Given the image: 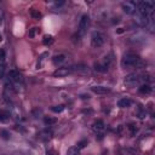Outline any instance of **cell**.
Wrapping results in <instances>:
<instances>
[{"label":"cell","mask_w":155,"mask_h":155,"mask_svg":"<svg viewBox=\"0 0 155 155\" xmlns=\"http://www.w3.org/2000/svg\"><path fill=\"white\" fill-rule=\"evenodd\" d=\"M44 121H45V124H46V125H48V126H50V125H52V124H56V121H57V120H56L54 117H48V116H46V117L44 119Z\"/></svg>","instance_id":"2e32d148"},{"label":"cell","mask_w":155,"mask_h":155,"mask_svg":"<svg viewBox=\"0 0 155 155\" xmlns=\"http://www.w3.org/2000/svg\"><path fill=\"white\" fill-rule=\"evenodd\" d=\"M0 40H1V36H0Z\"/></svg>","instance_id":"484cf974"},{"label":"cell","mask_w":155,"mask_h":155,"mask_svg":"<svg viewBox=\"0 0 155 155\" xmlns=\"http://www.w3.org/2000/svg\"><path fill=\"white\" fill-rule=\"evenodd\" d=\"M88 25H90V17L87 15H84L79 22V28H78V36L79 38H82L86 34Z\"/></svg>","instance_id":"7a4b0ae2"},{"label":"cell","mask_w":155,"mask_h":155,"mask_svg":"<svg viewBox=\"0 0 155 155\" xmlns=\"http://www.w3.org/2000/svg\"><path fill=\"white\" fill-rule=\"evenodd\" d=\"M63 109H64V105H62V104L52 107V111H54V113H61V111H63Z\"/></svg>","instance_id":"e0dca14e"},{"label":"cell","mask_w":155,"mask_h":155,"mask_svg":"<svg viewBox=\"0 0 155 155\" xmlns=\"http://www.w3.org/2000/svg\"><path fill=\"white\" fill-rule=\"evenodd\" d=\"M63 62H65V54L61 53V54H57V56L53 57V63H54L56 65H59V64H62Z\"/></svg>","instance_id":"30bf717a"},{"label":"cell","mask_w":155,"mask_h":155,"mask_svg":"<svg viewBox=\"0 0 155 155\" xmlns=\"http://www.w3.org/2000/svg\"><path fill=\"white\" fill-rule=\"evenodd\" d=\"M30 13H31V16H33L35 19H39V18L41 17V13H40L39 11H36V10H31Z\"/></svg>","instance_id":"ac0fdd59"},{"label":"cell","mask_w":155,"mask_h":155,"mask_svg":"<svg viewBox=\"0 0 155 155\" xmlns=\"http://www.w3.org/2000/svg\"><path fill=\"white\" fill-rule=\"evenodd\" d=\"M8 80H10L12 84H15V85L22 84V75H21L17 70L12 69V70H10V73H8Z\"/></svg>","instance_id":"5b68a950"},{"label":"cell","mask_w":155,"mask_h":155,"mask_svg":"<svg viewBox=\"0 0 155 155\" xmlns=\"http://www.w3.org/2000/svg\"><path fill=\"white\" fill-rule=\"evenodd\" d=\"M47 155H53L52 153H50V151H47Z\"/></svg>","instance_id":"d4e9b609"},{"label":"cell","mask_w":155,"mask_h":155,"mask_svg":"<svg viewBox=\"0 0 155 155\" xmlns=\"http://www.w3.org/2000/svg\"><path fill=\"white\" fill-rule=\"evenodd\" d=\"M105 41V38L99 31H93L91 35V44L93 47H101Z\"/></svg>","instance_id":"3957f363"},{"label":"cell","mask_w":155,"mask_h":155,"mask_svg":"<svg viewBox=\"0 0 155 155\" xmlns=\"http://www.w3.org/2000/svg\"><path fill=\"white\" fill-rule=\"evenodd\" d=\"M86 143H87V142H86V140H82V142H80V143H79V144H78V148H79V149H81V148H84V147H85V144H86Z\"/></svg>","instance_id":"603a6c76"},{"label":"cell","mask_w":155,"mask_h":155,"mask_svg":"<svg viewBox=\"0 0 155 155\" xmlns=\"http://www.w3.org/2000/svg\"><path fill=\"white\" fill-rule=\"evenodd\" d=\"M75 68H76L75 70H76V71H79V73H84V74H86V73L88 71V70H87V67H86V65H82V64L76 65Z\"/></svg>","instance_id":"9a60e30c"},{"label":"cell","mask_w":155,"mask_h":155,"mask_svg":"<svg viewBox=\"0 0 155 155\" xmlns=\"http://www.w3.org/2000/svg\"><path fill=\"white\" fill-rule=\"evenodd\" d=\"M67 155H80V149L78 147L73 145L67 150Z\"/></svg>","instance_id":"7c38bea8"},{"label":"cell","mask_w":155,"mask_h":155,"mask_svg":"<svg viewBox=\"0 0 155 155\" xmlns=\"http://www.w3.org/2000/svg\"><path fill=\"white\" fill-rule=\"evenodd\" d=\"M150 86L148 85V84H143L140 87H139V92H142V93H149L150 92Z\"/></svg>","instance_id":"5bb4252c"},{"label":"cell","mask_w":155,"mask_h":155,"mask_svg":"<svg viewBox=\"0 0 155 155\" xmlns=\"http://www.w3.org/2000/svg\"><path fill=\"white\" fill-rule=\"evenodd\" d=\"M4 74H5V68H4V65H0V78H2Z\"/></svg>","instance_id":"cb8c5ba5"},{"label":"cell","mask_w":155,"mask_h":155,"mask_svg":"<svg viewBox=\"0 0 155 155\" xmlns=\"http://www.w3.org/2000/svg\"><path fill=\"white\" fill-rule=\"evenodd\" d=\"M122 10H124L125 13H127V15H132V13H134V12L137 11V8H136V4L132 2V1H126V2L122 4Z\"/></svg>","instance_id":"52a82bcc"},{"label":"cell","mask_w":155,"mask_h":155,"mask_svg":"<svg viewBox=\"0 0 155 155\" xmlns=\"http://www.w3.org/2000/svg\"><path fill=\"white\" fill-rule=\"evenodd\" d=\"M36 33H39V29H38V28H33V29L29 31V36H30V38H34Z\"/></svg>","instance_id":"ffe728a7"},{"label":"cell","mask_w":155,"mask_h":155,"mask_svg":"<svg viewBox=\"0 0 155 155\" xmlns=\"http://www.w3.org/2000/svg\"><path fill=\"white\" fill-rule=\"evenodd\" d=\"M53 41V38L51 36V35H46L45 38H44V44L45 45H48V44H51Z\"/></svg>","instance_id":"d6986e66"},{"label":"cell","mask_w":155,"mask_h":155,"mask_svg":"<svg viewBox=\"0 0 155 155\" xmlns=\"http://www.w3.org/2000/svg\"><path fill=\"white\" fill-rule=\"evenodd\" d=\"M117 105H119L120 108H128V107L131 105V99H128V98H122V99L119 101Z\"/></svg>","instance_id":"8fae6325"},{"label":"cell","mask_w":155,"mask_h":155,"mask_svg":"<svg viewBox=\"0 0 155 155\" xmlns=\"http://www.w3.org/2000/svg\"><path fill=\"white\" fill-rule=\"evenodd\" d=\"M139 81H140V76H139L138 74H136V73H131V74L126 75V76H125V80H124L125 85L128 86V87L136 86Z\"/></svg>","instance_id":"277c9868"},{"label":"cell","mask_w":155,"mask_h":155,"mask_svg":"<svg viewBox=\"0 0 155 155\" xmlns=\"http://www.w3.org/2000/svg\"><path fill=\"white\" fill-rule=\"evenodd\" d=\"M70 73H71V69H69V68H58L53 73V75L54 76H58V78H63V76H67Z\"/></svg>","instance_id":"ba28073f"},{"label":"cell","mask_w":155,"mask_h":155,"mask_svg":"<svg viewBox=\"0 0 155 155\" xmlns=\"http://www.w3.org/2000/svg\"><path fill=\"white\" fill-rule=\"evenodd\" d=\"M104 130H105V124H104L102 120H97V121H94V122L92 124V131H93L94 133H97V134H103Z\"/></svg>","instance_id":"8992f818"},{"label":"cell","mask_w":155,"mask_h":155,"mask_svg":"<svg viewBox=\"0 0 155 155\" xmlns=\"http://www.w3.org/2000/svg\"><path fill=\"white\" fill-rule=\"evenodd\" d=\"M142 64L140 58L134 53H126L121 59V67L122 68H132Z\"/></svg>","instance_id":"6da1fadb"},{"label":"cell","mask_w":155,"mask_h":155,"mask_svg":"<svg viewBox=\"0 0 155 155\" xmlns=\"http://www.w3.org/2000/svg\"><path fill=\"white\" fill-rule=\"evenodd\" d=\"M128 128H130V131H131V134H132V136H133V134L137 132V127H136L134 125H132V124L128 126Z\"/></svg>","instance_id":"44dd1931"},{"label":"cell","mask_w":155,"mask_h":155,"mask_svg":"<svg viewBox=\"0 0 155 155\" xmlns=\"http://www.w3.org/2000/svg\"><path fill=\"white\" fill-rule=\"evenodd\" d=\"M91 90H92V92H94V93H97V94H107V93L110 91V90H109L108 87H105V86H92Z\"/></svg>","instance_id":"9c48e42d"},{"label":"cell","mask_w":155,"mask_h":155,"mask_svg":"<svg viewBox=\"0 0 155 155\" xmlns=\"http://www.w3.org/2000/svg\"><path fill=\"white\" fill-rule=\"evenodd\" d=\"M48 56V53L47 52H45V53H42L41 56H40V58H39V61H38V68H41L42 67V64H44V62H45V57H47Z\"/></svg>","instance_id":"4fadbf2b"},{"label":"cell","mask_w":155,"mask_h":155,"mask_svg":"<svg viewBox=\"0 0 155 155\" xmlns=\"http://www.w3.org/2000/svg\"><path fill=\"white\" fill-rule=\"evenodd\" d=\"M4 59H5V51L0 48V61H4Z\"/></svg>","instance_id":"7402d4cb"}]
</instances>
